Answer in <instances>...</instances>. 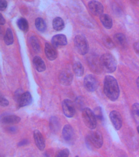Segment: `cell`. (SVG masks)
<instances>
[{"instance_id":"obj_1","label":"cell","mask_w":139,"mask_h":157,"mask_svg":"<svg viewBox=\"0 0 139 157\" xmlns=\"http://www.w3.org/2000/svg\"><path fill=\"white\" fill-rule=\"evenodd\" d=\"M104 92L112 101L117 100L119 95V89L117 80L113 76L108 75L104 81Z\"/></svg>"},{"instance_id":"obj_2","label":"cell","mask_w":139,"mask_h":157,"mask_svg":"<svg viewBox=\"0 0 139 157\" xmlns=\"http://www.w3.org/2000/svg\"><path fill=\"white\" fill-rule=\"evenodd\" d=\"M102 70L107 73H112L117 68V62L113 55L109 53L104 54L100 58Z\"/></svg>"},{"instance_id":"obj_3","label":"cell","mask_w":139,"mask_h":157,"mask_svg":"<svg viewBox=\"0 0 139 157\" xmlns=\"http://www.w3.org/2000/svg\"><path fill=\"white\" fill-rule=\"evenodd\" d=\"M85 141L88 147L91 148L93 146L96 148H100L103 145V137L98 131H93L86 136Z\"/></svg>"},{"instance_id":"obj_4","label":"cell","mask_w":139,"mask_h":157,"mask_svg":"<svg viewBox=\"0 0 139 157\" xmlns=\"http://www.w3.org/2000/svg\"><path fill=\"white\" fill-rule=\"evenodd\" d=\"M82 117L84 123L86 126L91 129L96 128L97 121L96 116L91 109L85 108L82 110Z\"/></svg>"},{"instance_id":"obj_5","label":"cell","mask_w":139,"mask_h":157,"mask_svg":"<svg viewBox=\"0 0 139 157\" xmlns=\"http://www.w3.org/2000/svg\"><path fill=\"white\" fill-rule=\"evenodd\" d=\"M74 43L78 53L82 55L87 53L89 51V44L85 36L82 35L76 36L74 39Z\"/></svg>"},{"instance_id":"obj_6","label":"cell","mask_w":139,"mask_h":157,"mask_svg":"<svg viewBox=\"0 0 139 157\" xmlns=\"http://www.w3.org/2000/svg\"><path fill=\"white\" fill-rule=\"evenodd\" d=\"M84 85L88 91L92 92L97 90L99 86V82L96 77L91 75H89L85 77Z\"/></svg>"},{"instance_id":"obj_7","label":"cell","mask_w":139,"mask_h":157,"mask_svg":"<svg viewBox=\"0 0 139 157\" xmlns=\"http://www.w3.org/2000/svg\"><path fill=\"white\" fill-rule=\"evenodd\" d=\"M62 137L66 143L71 144L75 139V134L72 127L69 124L65 125L62 131Z\"/></svg>"},{"instance_id":"obj_8","label":"cell","mask_w":139,"mask_h":157,"mask_svg":"<svg viewBox=\"0 0 139 157\" xmlns=\"http://www.w3.org/2000/svg\"><path fill=\"white\" fill-rule=\"evenodd\" d=\"M62 109L63 113L67 117L71 118L75 114V109L74 104L70 99H64L62 102Z\"/></svg>"},{"instance_id":"obj_9","label":"cell","mask_w":139,"mask_h":157,"mask_svg":"<svg viewBox=\"0 0 139 157\" xmlns=\"http://www.w3.org/2000/svg\"><path fill=\"white\" fill-rule=\"evenodd\" d=\"M73 75L71 71L68 69L62 71L59 75V80L62 84L64 86H69L71 84L73 80Z\"/></svg>"},{"instance_id":"obj_10","label":"cell","mask_w":139,"mask_h":157,"mask_svg":"<svg viewBox=\"0 0 139 157\" xmlns=\"http://www.w3.org/2000/svg\"><path fill=\"white\" fill-rule=\"evenodd\" d=\"M110 118L115 128L119 130L123 124V119L120 114L116 110H113L110 113Z\"/></svg>"},{"instance_id":"obj_11","label":"cell","mask_w":139,"mask_h":157,"mask_svg":"<svg viewBox=\"0 0 139 157\" xmlns=\"http://www.w3.org/2000/svg\"><path fill=\"white\" fill-rule=\"evenodd\" d=\"M88 6L90 11L94 15L100 17L103 14V5L98 1H90L88 4Z\"/></svg>"},{"instance_id":"obj_12","label":"cell","mask_w":139,"mask_h":157,"mask_svg":"<svg viewBox=\"0 0 139 157\" xmlns=\"http://www.w3.org/2000/svg\"><path fill=\"white\" fill-rule=\"evenodd\" d=\"M34 137L37 148L41 151H43L46 147V143L43 136L38 130L34 131Z\"/></svg>"},{"instance_id":"obj_13","label":"cell","mask_w":139,"mask_h":157,"mask_svg":"<svg viewBox=\"0 0 139 157\" xmlns=\"http://www.w3.org/2000/svg\"><path fill=\"white\" fill-rule=\"evenodd\" d=\"M32 102V98L31 94L29 92H26L21 94L17 103L19 107L21 108L30 105Z\"/></svg>"},{"instance_id":"obj_14","label":"cell","mask_w":139,"mask_h":157,"mask_svg":"<svg viewBox=\"0 0 139 157\" xmlns=\"http://www.w3.org/2000/svg\"><path fill=\"white\" fill-rule=\"evenodd\" d=\"M45 53L48 59L53 61L57 58L58 53L56 47L49 43H46L45 45Z\"/></svg>"},{"instance_id":"obj_15","label":"cell","mask_w":139,"mask_h":157,"mask_svg":"<svg viewBox=\"0 0 139 157\" xmlns=\"http://www.w3.org/2000/svg\"><path fill=\"white\" fill-rule=\"evenodd\" d=\"M21 118L17 115H5L2 117L1 121L5 124H15L20 122Z\"/></svg>"},{"instance_id":"obj_16","label":"cell","mask_w":139,"mask_h":157,"mask_svg":"<svg viewBox=\"0 0 139 157\" xmlns=\"http://www.w3.org/2000/svg\"><path fill=\"white\" fill-rule=\"evenodd\" d=\"M52 45L55 47H57L60 45H65L68 43L66 37L64 34H57L52 38Z\"/></svg>"},{"instance_id":"obj_17","label":"cell","mask_w":139,"mask_h":157,"mask_svg":"<svg viewBox=\"0 0 139 157\" xmlns=\"http://www.w3.org/2000/svg\"><path fill=\"white\" fill-rule=\"evenodd\" d=\"M90 66L93 71L96 73H100L102 71L100 59L96 56H93L90 58Z\"/></svg>"},{"instance_id":"obj_18","label":"cell","mask_w":139,"mask_h":157,"mask_svg":"<svg viewBox=\"0 0 139 157\" xmlns=\"http://www.w3.org/2000/svg\"><path fill=\"white\" fill-rule=\"evenodd\" d=\"M49 126L52 132L56 133L60 128V124L59 119L56 116L51 117L49 119Z\"/></svg>"},{"instance_id":"obj_19","label":"cell","mask_w":139,"mask_h":157,"mask_svg":"<svg viewBox=\"0 0 139 157\" xmlns=\"http://www.w3.org/2000/svg\"><path fill=\"white\" fill-rule=\"evenodd\" d=\"M114 40L118 45L123 48H126L127 45V41L125 36L121 33L115 34Z\"/></svg>"},{"instance_id":"obj_20","label":"cell","mask_w":139,"mask_h":157,"mask_svg":"<svg viewBox=\"0 0 139 157\" xmlns=\"http://www.w3.org/2000/svg\"><path fill=\"white\" fill-rule=\"evenodd\" d=\"M33 62L35 68L38 72H43L46 70V66L44 61L40 56H35L34 58Z\"/></svg>"},{"instance_id":"obj_21","label":"cell","mask_w":139,"mask_h":157,"mask_svg":"<svg viewBox=\"0 0 139 157\" xmlns=\"http://www.w3.org/2000/svg\"><path fill=\"white\" fill-rule=\"evenodd\" d=\"M100 20L104 27L108 29H111L113 26V21L108 15L103 14L100 16Z\"/></svg>"},{"instance_id":"obj_22","label":"cell","mask_w":139,"mask_h":157,"mask_svg":"<svg viewBox=\"0 0 139 157\" xmlns=\"http://www.w3.org/2000/svg\"><path fill=\"white\" fill-rule=\"evenodd\" d=\"M52 24L53 28L57 31L61 30L64 27V21L59 17H56L53 19Z\"/></svg>"},{"instance_id":"obj_23","label":"cell","mask_w":139,"mask_h":157,"mask_svg":"<svg viewBox=\"0 0 139 157\" xmlns=\"http://www.w3.org/2000/svg\"><path fill=\"white\" fill-rule=\"evenodd\" d=\"M73 71L75 75L81 77L84 74V69L82 64L80 62H76L73 65Z\"/></svg>"},{"instance_id":"obj_24","label":"cell","mask_w":139,"mask_h":157,"mask_svg":"<svg viewBox=\"0 0 139 157\" xmlns=\"http://www.w3.org/2000/svg\"><path fill=\"white\" fill-rule=\"evenodd\" d=\"M132 115L137 123L139 124V104L136 103L133 104L131 109Z\"/></svg>"},{"instance_id":"obj_25","label":"cell","mask_w":139,"mask_h":157,"mask_svg":"<svg viewBox=\"0 0 139 157\" xmlns=\"http://www.w3.org/2000/svg\"><path fill=\"white\" fill-rule=\"evenodd\" d=\"M35 26L38 30L41 32H45L47 28L46 22L41 18H36L35 21Z\"/></svg>"},{"instance_id":"obj_26","label":"cell","mask_w":139,"mask_h":157,"mask_svg":"<svg viewBox=\"0 0 139 157\" xmlns=\"http://www.w3.org/2000/svg\"><path fill=\"white\" fill-rule=\"evenodd\" d=\"M4 39L5 43L7 45H12L14 42V37L13 32L10 28H8L7 29Z\"/></svg>"},{"instance_id":"obj_27","label":"cell","mask_w":139,"mask_h":157,"mask_svg":"<svg viewBox=\"0 0 139 157\" xmlns=\"http://www.w3.org/2000/svg\"><path fill=\"white\" fill-rule=\"evenodd\" d=\"M17 24L19 29L24 32H26L29 29L27 21L24 18H20L17 22Z\"/></svg>"},{"instance_id":"obj_28","label":"cell","mask_w":139,"mask_h":157,"mask_svg":"<svg viewBox=\"0 0 139 157\" xmlns=\"http://www.w3.org/2000/svg\"><path fill=\"white\" fill-rule=\"evenodd\" d=\"M30 43L33 48L35 52H38L41 49L39 42L38 40L35 36H32L30 38Z\"/></svg>"},{"instance_id":"obj_29","label":"cell","mask_w":139,"mask_h":157,"mask_svg":"<svg viewBox=\"0 0 139 157\" xmlns=\"http://www.w3.org/2000/svg\"><path fill=\"white\" fill-rule=\"evenodd\" d=\"M103 42L105 46L108 49L113 48L115 47V44L112 39L108 36H104L103 39Z\"/></svg>"},{"instance_id":"obj_30","label":"cell","mask_w":139,"mask_h":157,"mask_svg":"<svg viewBox=\"0 0 139 157\" xmlns=\"http://www.w3.org/2000/svg\"><path fill=\"white\" fill-rule=\"evenodd\" d=\"M93 113L96 118L101 121H103L104 120L103 113H102V108L101 107L98 106L95 108Z\"/></svg>"},{"instance_id":"obj_31","label":"cell","mask_w":139,"mask_h":157,"mask_svg":"<svg viewBox=\"0 0 139 157\" xmlns=\"http://www.w3.org/2000/svg\"><path fill=\"white\" fill-rule=\"evenodd\" d=\"M75 102L78 109H80L82 110L85 109V108H84L85 103H84L83 98L81 97H78L76 98Z\"/></svg>"},{"instance_id":"obj_32","label":"cell","mask_w":139,"mask_h":157,"mask_svg":"<svg viewBox=\"0 0 139 157\" xmlns=\"http://www.w3.org/2000/svg\"><path fill=\"white\" fill-rule=\"evenodd\" d=\"M69 151L68 148H64L59 151L55 157H69Z\"/></svg>"},{"instance_id":"obj_33","label":"cell","mask_w":139,"mask_h":157,"mask_svg":"<svg viewBox=\"0 0 139 157\" xmlns=\"http://www.w3.org/2000/svg\"><path fill=\"white\" fill-rule=\"evenodd\" d=\"M9 104V102L8 99L5 98L4 97L1 95L0 97V105L2 106L6 107L8 106Z\"/></svg>"},{"instance_id":"obj_34","label":"cell","mask_w":139,"mask_h":157,"mask_svg":"<svg viewBox=\"0 0 139 157\" xmlns=\"http://www.w3.org/2000/svg\"><path fill=\"white\" fill-rule=\"evenodd\" d=\"M7 7V2L5 0L0 1V10L1 11H4Z\"/></svg>"},{"instance_id":"obj_35","label":"cell","mask_w":139,"mask_h":157,"mask_svg":"<svg viewBox=\"0 0 139 157\" xmlns=\"http://www.w3.org/2000/svg\"><path fill=\"white\" fill-rule=\"evenodd\" d=\"M134 48L135 53L139 56V42L134 43Z\"/></svg>"},{"instance_id":"obj_36","label":"cell","mask_w":139,"mask_h":157,"mask_svg":"<svg viewBox=\"0 0 139 157\" xmlns=\"http://www.w3.org/2000/svg\"><path fill=\"white\" fill-rule=\"evenodd\" d=\"M28 144L29 141L25 139L19 142L18 145L19 147H21V146L26 145Z\"/></svg>"},{"instance_id":"obj_37","label":"cell","mask_w":139,"mask_h":157,"mask_svg":"<svg viewBox=\"0 0 139 157\" xmlns=\"http://www.w3.org/2000/svg\"><path fill=\"white\" fill-rule=\"evenodd\" d=\"M8 131L11 133H14L16 132L17 128L14 126H11V127H8Z\"/></svg>"},{"instance_id":"obj_38","label":"cell","mask_w":139,"mask_h":157,"mask_svg":"<svg viewBox=\"0 0 139 157\" xmlns=\"http://www.w3.org/2000/svg\"><path fill=\"white\" fill-rule=\"evenodd\" d=\"M0 19H1L0 24H1V25H4L5 22V20L2 14H1V16H0Z\"/></svg>"},{"instance_id":"obj_39","label":"cell","mask_w":139,"mask_h":157,"mask_svg":"<svg viewBox=\"0 0 139 157\" xmlns=\"http://www.w3.org/2000/svg\"><path fill=\"white\" fill-rule=\"evenodd\" d=\"M136 83L138 89V90L139 91V77H138L137 79Z\"/></svg>"},{"instance_id":"obj_40","label":"cell","mask_w":139,"mask_h":157,"mask_svg":"<svg viewBox=\"0 0 139 157\" xmlns=\"http://www.w3.org/2000/svg\"><path fill=\"white\" fill-rule=\"evenodd\" d=\"M133 2H134V3H135V4L139 5V1H133Z\"/></svg>"},{"instance_id":"obj_41","label":"cell","mask_w":139,"mask_h":157,"mask_svg":"<svg viewBox=\"0 0 139 157\" xmlns=\"http://www.w3.org/2000/svg\"><path fill=\"white\" fill-rule=\"evenodd\" d=\"M137 131L138 133L139 134V125L138 126H137Z\"/></svg>"},{"instance_id":"obj_42","label":"cell","mask_w":139,"mask_h":157,"mask_svg":"<svg viewBox=\"0 0 139 157\" xmlns=\"http://www.w3.org/2000/svg\"><path fill=\"white\" fill-rule=\"evenodd\" d=\"M75 157H79V156H76Z\"/></svg>"}]
</instances>
